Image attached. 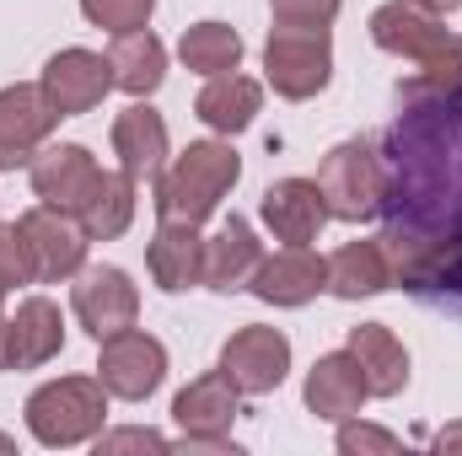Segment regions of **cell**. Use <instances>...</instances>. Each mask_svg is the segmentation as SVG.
I'll list each match as a JSON object with an SVG mask.
<instances>
[{"label": "cell", "mask_w": 462, "mask_h": 456, "mask_svg": "<svg viewBox=\"0 0 462 456\" xmlns=\"http://www.w3.org/2000/svg\"><path fill=\"white\" fill-rule=\"evenodd\" d=\"M398 103L403 114L382 134L387 258L441 247L462 231V92H420Z\"/></svg>", "instance_id": "cell-1"}, {"label": "cell", "mask_w": 462, "mask_h": 456, "mask_svg": "<svg viewBox=\"0 0 462 456\" xmlns=\"http://www.w3.org/2000/svg\"><path fill=\"white\" fill-rule=\"evenodd\" d=\"M371 43L398 59H414V76L398 81V97L462 92V38L452 27H441L436 11H425L414 0H387L371 11Z\"/></svg>", "instance_id": "cell-2"}, {"label": "cell", "mask_w": 462, "mask_h": 456, "mask_svg": "<svg viewBox=\"0 0 462 456\" xmlns=\"http://www.w3.org/2000/svg\"><path fill=\"white\" fill-rule=\"evenodd\" d=\"M236 178H242V156L231 150V140H194L156 178V221L205 226L221 210V199L236 188Z\"/></svg>", "instance_id": "cell-3"}, {"label": "cell", "mask_w": 462, "mask_h": 456, "mask_svg": "<svg viewBox=\"0 0 462 456\" xmlns=\"http://www.w3.org/2000/svg\"><path fill=\"white\" fill-rule=\"evenodd\" d=\"M27 430L38 446L49 451H65V446H81V441H97L103 424H108V387L97 376H60V381H43L32 397H27Z\"/></svg>", "instance_id": "cell-4"}, {"label": "cell", "mask_w": 462, "mask_h": 456, "mask_svg": "<svg viewBox=\"0 0 462 456\" xmlns=\"http://www.w3.org/2000/svg\"><path fill=\"white\" fill-rule=\"evenodd\" d=\"M318 188H323V205L334 221H371L382 215V199H387V167H382V150L371 140H345L334 145L323 161H318Z\"/></svg>", "instance_id": "cell-5"}, {"label": "cell", "mask_w": 462, "mask_h": 456, "mask_svg": "<svg viewBox=\"0 0 462 456\" xmlns=\"http://www.w3.org/2000/svg\"><path fill=\"white\" fill-rule=\"evenodd\" d=\"M263 70H269V87L285 103L318 97L334 81V38H328V27H280L274 22L269 43H263Z\"/></svg>", "instance_id": "cell-6"}, {"label": "cell", "mask_w": 462, "mask_h": 456, "mask_svg": "<svg viewBox=\"0 0 462 456\" xmlns=\"http://www.w3.org/2000/svg\"><path fill=\"white\" fill-rule=\"evenodd\" d=\"M97 349H103L97 354V381L118 403H145L167 381V349H162V339H151L140 328H124L114 339H103Z\"/></svg>", "instance_id": "cell-7"}, {"label": "cell", "mask_w": 462, "mask_h": 456, "mask_svg": "<svg viewBox=\"0 0 462 456\" xmlns=\"http://www.w3.org/2000/svg\"><path fill=\"white\" fill-rule=\"evenodd\" d=\"M22 242H27V258H32V279L38 285H54V279H76L81 269H87V231L76 215H60V210H49V205H38V210H27L22 221Z\"/></svg>", "instance_id": "cell-8"}, {"label": "cell", "mask_w": 462, "mask_h": 456, "mask_svg": "<svg viewBox=\"0 0 462 456\" xmlns=\"http://www.w3.org/2000/svg\"><path fill=\"white\" fill-rule=\"evenodd\" d=\"M70 306H76V323L92 333V339H114L124 328H134L140 317V290L134 279L114 269V263H97V269H81L76 285H70Z\"/></svg>", "instance_id": "cell-9"}, {"label": "cell", "mask_w": 462, "mask_h": 456, "mask_svg": "<svg viewBox=\"0 0 462 456\" xmlns=\"http://www.w3.org/2000/svg\"><path fill=\"white\" fill-rule=\"evenodd\" d=\"M38 87H43V97L54 103L60 118H81L114 92V65L103 54H92V49H60L43 65Z\"/></svg>", "instance_id": "cell-10"}, {"label": "cell", "mask_w": 462, "mask_h": 456, "mask_svg": "<svg viewBox=\"0 0 462 456\" xmlns=\"http://www.w3.org/2000/svg\"><path fill=\"white\" fill-rule=\"evenodd\" d=\"M221 370L242 387V397H263L291 376V339L280 328H236L221 343Z\"/></svg>", "instance_id": "cell-11"}, {"label": "cell", "mask_w": 462, "mask_h": 456, "mask_svg": "<svg viewBox=\"0 0 462 456\" xmlns=\"http://www.w3.org/2000/svg\"><path fill=\"white\" fill-rule=\"evenodd\" d=\"M27 172H32V194L60 215H81L97 178H103V167H97V156L87 145H49V150L32 156Z\"/></svg>", "instance_id": "cell-12"}, {"label": "cell", "mask_w": 462, "mask_h": 456, "mask_svg": "<svg viewBox=\"0 0 462 456\" xmlns=\"http://www.w3.org/2000/svg\"><path fill=\"white\" fill-rule=\"evenodd\" d=\"M54 123H60V114L43 97V87H5L0 92V172L32 167V156L43 150Z\"/></svg>", "instance_id": "cell-13"}, {"label": "cell", "mask_w": 462, "mask_h": 456, "mask_svg": "<svg viewBox=\"0 0 462 456\" xmlns=\"http://www.w3.org/2000/svg\"><path fill=\"white\" fill-rule=\"evenodd\" d=\"M258 215H263V226L274 231V242H285V247L318 242V231L334 221L328 205H323L318 178H280V183H269L263 199H258Z\"/></svg>", "instance_id": "cell-14"}, {"label": "cell", "mask_w": 462, "mask_h": 456, "mask_svg": "<svg viewBox=\"0 0 462 456\" xmlns=\"http://www.w3.org/2000/svg\"><path fill=\"white\" fill-rule=\"evenodd\" d=\"M263 306H307L328 290V258L312 247H280L274 258L258 263L253 285H247Z\"/></svg>", "instance_id": "cell-15"}, {"label": "cell", "mask_w": 462, "mask_h": 456, "mask_svg": "<svg viewBox=\"0 0 462 456\" xmlns=\"http://www.w3.org/2000/svg\"><path fill=\"white\" fill-rule=\"evenodd\" d=\"M236 414H242V387L226 370H205L172 397V424L183 435H231Z\"/></svg>", "instance_id": "cell-16"}, {"label": "cell", "mask_w": 462, "mask_h": 456, "mask_svg": "<svg viewBox=\"0 0 462 456\" xmlns=\"http://www.w3.org/2000/svg\"><path fill=\"white\" fill-rule=\"evenodd\" d=\"M371 397L365 376H360V360L349 349H334V354H318V365L307 370V408L328 424H345L360 414V403Z\"/></svg>", "instance_id": "cell-17"}, {"label": "cell", "mask_w": 462, "mask_h": 456, "mask_svg": "<svg viewBox=\"0 0 462 456\" xmlns=\"http://www.w3.org/2000/svg\"><path fill=\"white\" fill-rule=\"evenodd\" d=\"M114 156L134 183L162 178V167H167V118L156 114L145 97H134L114 118Z\"/></svg>", "instance_id": "cell-18"}, {"label": "cell", "mask_w": 462, "mask_h": 456, "mask_svg": "<svg viewBox=\"0 0 462 456\" xmlns=\"http://www.w3.org/2000/svg\"><path fill=\"white\" fill-rule=\"evenodd\" d=\"M145 269L156 279V290L178 296V290H194L205 279V236L199 226H183V221H162L151 247H145Z\"/></svg>", "instance_id": "cell-19"}, {"label": "cell", "mask_w": 462, "mask_h": 456, "mask_svg": "<svg viewBox=\"0 0 462 456\" xmlns=\"http://www.w3.org/2000/svg\"><path fill=\"white\" fill-rule=\"evenodd\" d=\"M258 263H263V247H258V236H253V226H247L242 215L221 221V231L205 242V285H210L216 296L247 290L253 274H258Z\"/></svg>", "instance_id": "cell-20"}, {"label": "cell", "mask_w": 462, "mask_h": 456, "mask_svg": "<svg viewBox=\"0 0 462 456\" xmlns=\"http://www.w3.org/2000/svg\"><path fill=\"white\" fill-rule=\"evenodd\" d=\"M393 285H403L420 301H462V231L441 247L393 258Z\"/></svg>", "instance_id": "cell-21"}, {"label": "cell", "mask_w": 462, "mask_h": 456, "mask_svg": "<svg viewBox=\"0 0 462 456\" xmlns=\"http://www.w3.org/2000/svg\"><path fill=\"white\" fill-rule=\"evenodd\" d=\"M349 354L360 360V376L371 387V397H398L409 387V349L398 343V333L387 323H360L349 328Z\"/></svg>", "instance_id": "cell-22"}, {"label": "cell", "mask_w": 462, "mask_h": 456, "mask_svg": "<svg viewBox=\"0 0 462 456\" xmlns=\"http://www.w3.org/2000/svg\"><path fill=\"white\" fill-rule=\"evenodd\" d=\"M65 349V317L49 296H27L11 317V370H38Z\"/></svg>", "instance_id": "cell-23"}, {"label": "cell", "mask_w": 462, "mask_h": 456, "mask_svg": "<svg viewBox=\"0 0 462 456\" xmlns=\"http://www.w3.org/2000/svg\"><path fill=\"white\" fill-rule=\"evenodd\" d=\"M328 290H334L339 301H365V296L393 290L387 242H382V236H371V242H345V247L328 258Z\"/></svg>", "instance_id": "cell-24"}, {"label": "cell", "mask_w": 462, "mask_h": 456, "mask_svg": "<svg viewBox=\"0 0 462 456\" xmlns=\"http://www.w3.org/2000/svg\"><path fill=\"white\" fill-rule=\"evenodd\" d=\"M194 114L205 118L216 134H242L253 118L263 114V87L253 81V76H236V70H226V76H210L205 81V92L194 97Z\"/></svg>", "instance_id": "cell-25"}, {"label": "cell", "mask_w": 462, "mask_h": 456, "mask_svg": "<svg viewBox=\"0 0 462 456\" xmlns=\"http://www.w3.org/2000/svg\"><path fill=\"white\" fill-rule=\"evenodd\" d=\"M108 65H114V87L129 97H151L162 81H167V49L151 27H134V32H114V49H108Z\"/></svg>", "instance_id": "cell-26"}, {"label": "cell", "mask_w": 462, "mask_h": 456, "mask_svg": "<svg viewBox=\"0 0 462 456\" xmlns=\"http://www.w3.org/2000/svg\"><path fill=\"white\" fill-rule=\"evenodd\" d=\"M76 221H81V231L92 242H118L129 231V221H134V178L124 167L118 172H103L97 188H92V199H87V210Z\"/></svg>", "instance_id": "cell-27"}, {"label": "cell", "mask_w": 462, "mask_h": 456, "mask_svg": "<svg viewBox=\"0 0 462 456\" xmlns=\"http://www.w3.org/2000/svg\"><path fill=\"white\" fill-rule=\"evenodd\" d=\"M178 59L194 76H226V70L242 65V32L226 27V22H194L178 38Z\"/></svg>", "instance_id": "cell-28"}, {"label": "cell", "mask_w": 462, "mask_h": 456, "mask_svg": "<svg viewBox=\"0 0 462 456\" xmlns=\"http://www.w3.org/2000/svg\"><path fill=\"white\" fill-rule=\"evenodd\" d=\"M156 11V0H81V16L92 27H108V32H134L145 27Z\"/></svg>", "instance_id": "cell-29"}, {"label": "cell", "mask_w": 462, "mask_h": 456, "mask_svg": "<svg viewBox=\"0 0 462 456\" xmlns=\"http://www.w3.org/2000/svg\"><path fill=\"white\" fill-rule=\"evenodd\" d=\"M345 0H269L280 27H334Z\"/></svg>", "instance_id": "cell-30"}, {"label": "cell", "mask_w": 462, "mask_h": 456, "mask_svg": "<svg viewBox=\"0 0 462 456\" xmlns=\"http://www.w3.org/2000/svg\"><path fill=\"white\" fill-rule=\"evenodd\" d=\"M0 285H5V290H16V285H38V279H32V258H27L22 231L5 226V221H0Z\"/></svg>", "instance_id": "cell-31"}, {"label": "cell", "mask_w": 462, "mask_h": 456, "mask_svg": "<svg viewBox=\"0 0 462 456\" xmlns=\"http://www.w3.org/2000/svg\"><path fill=\"white\" fill-rule=\"evenodd\" d=\"M398 446H403V441L387 435V430H376V424H355V419L339 424V451L345 456H393Z\"/></svg>", "instance_id": "cell-32"}, {"label": "cell", "mask_w": 462, "mask_h": 456, "mask_svg": "<svg viewBox=\"0 0 462 456\" xmlns=\"http://www.w3.org/2000/svg\"><path fill=\"white\" fill-rule=\"evenodd\" d=\"M114 451H167V435H156V430H103L97 435V456H114Z\"/></svg>", "instance_id": "cell-33"}, {"label": "cell", "mask_w": 462, "mask_h": 456, "mask_svg": "<svg viewBox=\"0 0 462 456\" xmlns=\"http://www.w3.org/2000/svg\"><path fill=\"white\" fill-rule=\"evenodd\" d=\"M0 370H11V317L0 312Z\"/></svg>", "instance_id": "cell-34"}, {"label": "cell", "mask_w": 462, "mask_h": 456, "mask_svg": "<svg viewBox=\"0 0 462 456\" xmlns=\"http://www.w3.org/2000/svg\"><path fill=\"white\" fill-rule=\"evenodd\" d=\"M436 451H462V424H452V430L436 435Z\"/></svg>", "instance_id": "cell-35"}, {"label": "cell", "mask_w": 462, "mask_h": 456, "mask_svg": "<svg viewBox=\"0 0 462 456\" xmlns=\"http://www.w3.org/2000/svg\"><path fill=\"white\" fill-rule=\"evenodd\" d=\"M414 5H425V11H436V16H447V11H457L462 0H414Z\"/></svg>", "instance_id": "cell-36"}, {"label": "cell", "mask_w": 462, "mask_h": 456, "mask_svg": "<svg viewBox=\"0 0 462 456\" xmlns=\"http://www.w3.org/2000/svg\"><path fill=\"white\" fill-rule=\"evenodd\" d=\"M0 451H16V441H11V435H0Z\"/></svg>", "instance_id": "cell-37"}, {"label": "cell", "mask_w": 462, "mask_h": 456, "mask_svg": "<svg viewBox=\"0 0 462 456\" xmlns=\"http://www.w3.org/2000/svg\"><path fill=\"white\" fill-rule=\"evenodd\" d=\"M0 301H5V285H0Z\"/></svg>", "instance_id": "cell-38"}]
</instances>
